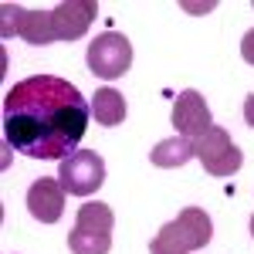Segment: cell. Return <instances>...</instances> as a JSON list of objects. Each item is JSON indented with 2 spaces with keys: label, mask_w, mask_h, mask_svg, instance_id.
I'll return each mask as SVG.
<instances>
[{
  "label": "cell",
  "mask_w": 254,
  "mask_h": 254,
  "mask_svg": "<svg viewBox=\"0 0 254 254\" xmlns=\"http://www.w3.org/2000/svg\"><path fill=\"white\" fill-rule=\"evenodd\" d=\"M92 105L78 88L55 75L17 81L3 95V139L31 159H64L78 149Z\"/></svg>",
  "instance_id": "cell-1"
},
{
  "label": "cell",
  "mask_w": 254,
  "mask_h": 254,
  "mask_svg": "<svg viewBox=\"0 0 254 254\" xmlns=\"http://www.w3.org/2000/svg\"><path fill=\"white\" fill-rule=\"evenodd\" d=\"M214 237V224L207 210L200 207H183L176 220L159 227V234L149 244V254H190L196 248H207Z\"/></svg>",
  "instance_id": "cell-2"
},
{
  "label": "cell",
  "mask_w": 254,
  "mask_h": 254,
  "mask_svg": "<svg viewBox=\"0 0 254 254\" xmlns=\"http://www.w3.org/2000/svg\"><path fill=\"white\" fill-rule=\"evenodd\" d=\"M85 61H88V71L98 75V78H105V81L119 78V75H126L129 64H132V44H129L126 34L105 31V34H98V38L88 44Z\"/></svg>",
  "instance_id": "cell-3"
},
{
  "label": "cell",
  "mask_w": 254,
  "mask_h": 254,
  "mask_svg": "<svg viewBox=\"0 0 254 254\" xmlns=\"http://www.w3.org/2000/svg\"><path fill=\"white\" fill-rule=\"evenodd\" d=\"M58 180L71 196H92L105 183V163L95 149H75L71 156L61 159Z\"/></svg>",
  "instance_id": "cell-4"
},
{
  "label": "cell",
  "mask_w": 254,
  "mask_h": 254,
  "mask_svg": "<svg viewBox=\"0 0 254 254\" xmlns=\"http://www.w3.org/2000/svg\"><path fill=\"white\" fill-rule=\"evenodd\" d=\"M193 149H196V156H200L203 170L210 176H231L244 163V156H241V149L234 146L231 132L220 129V126H210L200 139H193Z\"/></svg>",
  "instance_id": "cell-5"
},
{
  "label": "cell",
  "mask_w": 254,
  "mask_h": 254,
  "mask_svg": "<svg viewBox=\"0 0 254 254\" xmlns=\"http://www.w3.org/2000/svg\"><path fill=\"white\" fill-rule=\"evenodd\" d=\"M98 14L95 0H64L58 7H51V27H55V38L58 41H78L92 20Z\"/></svg>",
  "instance_id": "cell-6"
},
{
  "label": "cell",
  "mask_w": 254,
  "mask_h": 254,
  "mask_svg": "<svg viewBox=\"0 0 254 254\" xmlns=\"http://www.w3.org/2000/svg\"><path fill=\"white\" fill-rule=\"evenodd\" d=\"M210 105H207V98L193 92V88H187V92H180L173 102V126L180 129V136L187 139H200L214 122H210Z\"/></svg>",
  "instance_id": "cell-7"
},
{
  "label": "cell",
  "mask_w": 254,
  "mask_h": 254,
  "mask_svg": "<svg viewBox=\"0 0 254 254\" xmlns=\"http://www.w3.org/2000/svg\"><path fill=\"white\" fill-rule=\"evenodd\" d=\"M64 187L61 180H51V176H41L38 183H31L27 190V210L34 220L41 224H58L61 214H64Z\"/></svg>",
  "instance_id": "cell-8"
},
{
  "label": "cell",
  "mask_w": 254,
  "mask_h": 254,
  "mask_svg": "<svg viewBox=\"0 0 254 254\" xmlns=\"http://www.w3.org/2000/svg\"><path fill=\"white\" fill-rule=\"evenodd\" d=\"M193 156H196V149H193V139H187V136L163 139V142H156V146H153V153H149V159H153V166H163V170H173V166H183V163H190Z\"/></svg>",
  "instance_id": "cell-9"
},
{
  "label": "cell",
  "mask_w": 254,
  "mask_h": 254,
  "mask_svg": "<svg viewBox=\"0 0 254 254\" xmlns=\"http://www.w3.org/2000/svg\"><path fill=\"white\" fill-rule=\"evenodd\" d=\"M92 116L105 129L119 126L126 119V98H122V92H116V88H98L95 95H92Z\"/></svg>",
  "instance_id": "cell-10"
},
{
  "label": "cell",
  "mask_w": 254,
  "mask_h": 254,
  "mask_svg": "<svg viewBox=\"0 0 254 254\" xmlns=\"http://www.w3.org/2000/svg\"><path fill=\"white\" fill-rule=\"evenodd\" d=\"M17 38H24L27 44H51L55 38V27H51V10H24L20 14V27H17Z\"/></svg>",
  "instance_id": "cell-11"
},
{
  "label": "cell",
  "mask_w": 254,
  "mask_h": 254,
  "mask_svg": "<svg viewBox=\"0 0 254 254\" xmlns=\"http://www.w3.org/2000/svg\"><path fill=\"white\" fill-rule=\"evenodd\" d=\"M75 227H81V231H98V234H112V227H116V217H112V210L105 207V203H81L78 207V224Z\"/></svg>",
  "instance_id": "cell-12"
},
{
  "label": "cell",
  "mask_w": 254,
  "mask_h": 254,
  "mask_svg": "<svg viewBox=\"0 0 254 254\" xmlns=\"http://www.w3.org/2000/svg\"><path fill=\"white\" fill-rule=\"evenodd\" d=\"M68 248H71V254H109L112 234H98V231H81V227H75L68 234Z\"/></svg>",
  "instance_id": "cell-13"
},
{
  "label": "cell",
  "mask_w": 254,
  "mask_h": 254,
  "mask_svg": "<svg viewBox=\"0 0 254 254\" xmlns=\"http://www.w3.org/2000/svg\"><path fill=\"white\" fill-rule=\"evenodd\" d=\"M0 14H3V27H0V34H3V38H14L17 27H20V14H24V7H20V3H3Z\"/></svg>",
  "instance_id": "cell-14"
},
{
  "label": "cell",
  "mask_w": 254,
  "mask_h": 254,
  "mask_svg": "<svg viewBox=\"0 0 254 254\" xmlns=\"http://www.w3.org/2000/svg\"><path fill=\"white\" fill-rule=\"evenodd\" d=\"M241 55H244L248 64H254V27L244 34V41H241Z\"/></svg>",
  "instance_id": "cell-15"
},
{
  "label": "cell",
  "mask_w": 254,
  "mask_h": 254,
  "mask_svg": "<svg viewBox=\"0 0 254 254\" xmlns=\"http://www.w3.org/2000/svg\"><path fill=\"white\" fill-rule=\"evenodd\" d=\"M244 122L254 129V95H248L244 98Z\"/></svg>",
  "instance_id": "cell-16"
},
{
  "label": "cell",
  "mask_w": 254,
  "mask_h": 254,
  "mask_svg": "<svg viewBox=\"0 0 254 254\" xmlns=\"http://www.w3.org/2000/svg\"><path fill=\"white\" fill-rule=\"evenodd\" d=\"M251 234H254V217H251Z\"/></svg>",
  "instance_id": "cell-17"
}]
</instances>
